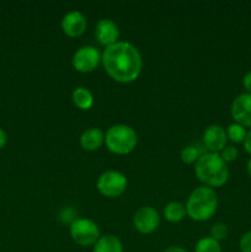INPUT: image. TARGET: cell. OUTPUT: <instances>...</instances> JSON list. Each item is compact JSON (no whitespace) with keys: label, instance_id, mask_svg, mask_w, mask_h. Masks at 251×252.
<instances>
[{"label":"cell","instance_id":"obj_21","mask_svg":"<svg viewBox=\"0 0 251 252\" xmlns=\"http://www.w3.org/2000/svg\"><path fill=\"white\" fill-rule=\"evenodd\" d=\"M219 155H220V158L226 162V164H229V162H234L238 159L239 150L236 149L235 147H233V145H226V147L219 153Z\"/></svg>","mask_w":251,"mask_h":252},{"label":"cell","instance_id":"obj_15","mask_svg":"<svg viewBox=\"0 0 251 252\" xmlns=\"http://www.w3.org/2000/svg\"><path fill=\"white\" fill-rule=\"evenodd\" d=\"M71 100L74 105L83 111H88L93 107L94 105V96L89 89L79 86L71 94Z\"/></svg>","mask_w":251,"mask_h":252},{"label":"cell","instance_id":"obj_2","mask_svg":"<svg viewBox=\"0 0 251 252\" xmlns=\"http://www.w3.org/2000/svg\"><path fill=\"white\" fill-rule=\"evenodd\" d=\"M194 174L203 186L217 189L228 182V164L217 153H206L201 155L194 164Z\"/></svg>","mask_w":251,"mask_h":252},{"label":"cell","instance_id":"obj_20","mask_svg":"<svg viewBox=\"0 0 251 252\" xmlns=\"http://www.w3.org/2000/svg\"><path fill=\"white\" fill-rule=\"evenodd\" d=\"M209 236L212 239H214V240L218 241V243L224 240L228 236V226L224 223H216L211 228V235Z\"/></svg>","mask_w":251,"mask_h":252},{"label":"cell","instance_id":"obj_3","mask_svg":"<svg viewBox=\"0 0 251 252\" xmlns=\"http://www.w3.org/2000/svg\"><path fill=\"white\" fill-rule=\"evenodd\" d=\"M187 217L194 221L209 220L218 208V197L211 187L201 186L194 189L186 202Z\"/></svg>","mask_w":251,"mask_h":252},{"label":"cell","instance_id":"obj_7","mask_svg":"<svg viewBox=\"0 0 251 252\" xmlns=\"http://www.w3.org/2000/svg\"><path fill=\"white\" fill-rule=\"evenodd\" d=\"M102 56L94 46H83L74 53L71 58V65L79 73H91L101 63Z\"/></svg>","mask_w":251,"mask_h":252},{"label":"cell","instance_id":"obj_19","mask_svg":"<svg viewBox=\"0 0 251 252\" xmlns=\"http://www.w3.org/2000/svg\"><path fill=\"white\" fill-rule=\"evenodd\" d=\"M199 157H201V155H199L198 149H197L196 147H192V145H189V147H186L185 149H182L181 155H180V158H181V161L186 165L196 164L197 160L199 159Z\"/></svg>","mask_w":251,"mask_h":252},{"label":"cell","instance_id":"obj_5","mask_svg":"<svg viewBox=\"0 0 251 252\" xmlns=\"http://www.w3.org/2000/svg\"><path fill=\"white\" fill-rule=\"evenodd\" d=\"M96 187L102 196L107 198H117L122 196L127 189V177L120 171L108 170L100 175Z\"/></svg>","mask_w":251,"mask_h":252},{"label":"cell","instance_id":"obj_18","mask_svg":"<svg viewBox=\"0 0 251 252\" xmlns=\"http://www.w3.org/2000/svg\"><path fill=\"white\" fill-rule=\"evenodd\" d=\"M194 252H221V246L218 241L207 236L197 241Z\"/></svg>","mask_w":251,"mask_h":252},{"label":"cell","instance_id":"obj_22","mask_svg":"<svg viewBox=\"0 0 251 252\" xmlns=\"http://www.w3.org/2000/svg\"><path fill=\"white\" fill-rule=\"evenodd\" d=\"M59 218H61V220L63 223L68 224H73L78 219L76 218V212L73 208H70V207H65V208L62 209L61 214H59Z\"/></svg>","mask_w":251,"mask_h":252},{"label":"cell","instance_id":"obj_28","mask_svg":"<svg viewBox=\"0 0 251 252\" xmlns=\"http://www.w3.org/2000/svg\"><path fill=\"white\" fill-rule=\"evenodd\" d=\"M246 170H248V174H249V176L251 177V158H250V159H249L248 164H246Z\"/></svg>","mask_w":251,"mask_h":252},{"label":"cell","instance_id":"obj_6","mask_svg":"<svg viewBox=\"0 0 251 252\" xmlns=\"http://www.w3.org/2000/svg\"><path fill=\"white\" fill-rule=\"evenodd\" d=\"M70 236L80 246H94L101 238L100 229L95 221L86 218H78L69 226Z\"/></svg>","mask_w":251,"mask_h":252},{"label":"cell","instance_id":"obj_14","mask_svg":"<svg viewBox=\"0 0 251 252\" xmlns=\"http://www.w3.org/2000/svg\"><path fill=\"white\" fill-rule=\"evenodd\" d=\"M93 252H123V245L115 235H103L94 245Z\"/></svg>","mask_w":251,"mask_h":252},{"label":"cell","instance_id":"obj_16","mask_svg":"<svg viewBox=\"0 0 251 252\" xmlns=\"http://www.w3.org/2000/svg\"><path fill=\"white\" fill-rule=\"evenodd\" d=\"M187 216L186 206L181 202H170L164 208V217L170 223H180Z\"/></svg>","mask_w":251,"mask_h":252},{"label":"cell","instance_id":"obj_13","mask_svg":"<svg viewBox=\"0 0 251 252\" xmlns=\"http://www.w3.org/2000/svg\"><path fill=\"white\" fill-rule=\"evenodd\" d=\"M105 143V133L100 128H89L80 135V145L86 152H95Z\"/></svg>","mask_w":251,"mask_h":252},{"label":"cell","instance_id":"obj_10","mask_svg":"<svg viewBox=\"0 0 251 252\" xmlns=\"http://www.w3.org/2000/svg\"><path fill=\"white\" fill-rule=\"evenodd\" d=\"M61 27L64 34L70 38H76L86 31L88 22H86V17L80 11L75 10V11H70L64 15Z\"/></svg>","mask_w":251,"mask_h":252},{"label":"cell","instance_id":"obj_27","mask_svg":"<svg viewBox=\"0 0 251 252\" xmlns=\"http://www.w3.org/2000/svg\"><path fill=\"white\" fill-rule=\"evenodd\" d=\"M162 252H187V250L181 248V246H170V248L165 249Z\"/></svg>","mask_w":251,"mask_h":252},{"label":"cell","instance_id":"obj_9","mask_svg":"<svg viewBox=\"0 0 251 252\" xmlns=\"http://www.w3.org/2000/svg\"><path fill=\"white\" fill-rule=\"evenodd\" d=\"M231 117L235 123L251 129V94H240L231 103Z\"/></svg>","mask_w":251,"mask_h":252},{"label":"cell","instance_id":"obj_11","mask_svg":"<svg viewBox=\"0 0 251 252\" xmlns=\"http://www.w3.org/2000/svg\"><path fill=\"white\" fill-rule=\"evenodd\" d=\"M203 143L207 149L209 150V153L219 154L226 147V143H228L225 129L219 125H211L204 130Z\"/></svg>","mask_w":251,"mask_h":252},{"label":"cell","instance_id":"obj_12","mask_svg":"<svg viewBox=\"0 0 251 252\" xmlns=\"http://www.w3.org/2000/svg\"><path fill=\"white\" fill-rule=\"evenodd\" d=\"M95 37L101 46H105L107 48L118 42L120 30L112 20L101 19L95 27Z\"/></svg>","mask_w":251,"mask_h":252},{"label":"cell","instance_id":"obj_25","mask_svg":"<svg viewBox=\"0 0 251 252\" xmlns=\"http://www.w3.org/2000/svg\"><path fill=\"white\" fill-rule=\"evenodd\" d=\"M244 148H245V152L251 155V129L248 130V134L244 140Z\"/></svg>","mask_w":251,"mask_h":252},{"label":"cell","instance_id":"obj_8","mask_svg":"<svg viewBox=\"0 0 251 252\" xmlns=\"http://www.w3.org/2000/svg\"><path fill=\"white\" fill-rule=\"evenodd\" d=\"M159 213L153 207H140L133 216V225L140 234H152L159 228Z\"/></svg>","mask_w":251,"mask_h":252},{"label":"cell","instance_id":"obj_23","mask_svg":"<svg viewBox=\"0 0 251 252\" xmlns=\"http://www.w3.org/2000/svg\"><path fill=\"white\" fill-rule=\"evenodd\" d=\"M239 246L241 252H251V231H248L241 236Z\"/></svg>","mask_w":251,"mask_h":252},{"label":"cell","instance_id":"obj_26","mask_svg":"<svg viewBox=\"0 0 251 252\" xmlns=\"http://www.w3.org/2000/svg\"><path fill=\"white\" fill-rule=\"evenodd\" d=\"M6 143H7L6 132H5V130L0 127V150L4 149L5 145H6Z\"/></svg>","mask_w":251,"mask_h":252},{"label":"cell","instance_id":"obj_24","mask_svg":"<svg viewBox=\"0 0 251 252\" xmlns=\"http://www.w3.org/2000/svg\"><path fill=\"white\" fill-rule=\"evenodd\" d=\"M243 86L246 90V93L251 94V70L244 75L243 78Z\"/></svg>","mask_w":251,"mask_h":252},{"label":"cell","instance_id":"obj_17","mask_svg":"<svg viewBox=\"0 0 251 252\" xmlns=\"http://www.w3.org/2000/svg\"><path fill=\"white\" fill-rule=\"evenodd\" d=\"M225 132H226V137H228V139L233 143H244V140H245L246 138V134H248L246 128L235 122L229 125L228 128L225 129Z\"/></svg>","mask_w":251,"mask_h":252},{"label":"cell","instance_id":"obj_4","mask_svg":"<svg viewBox=\"0 0 251 252\" xmlns=\"http://www.w3.org/2000/svg\"><path fill=\"white\" fill-rule=\"evenodd\" d=\"M105 144L113 154L127 155L137 147L138 135L129 126L115 125L106 130Z\"/></svg>","mask_w":251,"mask_h":252},{"label":"cell","instance_id":"obj_1","mask_svg":"<svg viewBox=\"0 0 251 252\" xmlns=\"http://www.w3.org/2000/svg\"><path fill=\"white\" fill-rule=\"evenodd\" d=\"M106 73L111 79L121 84H129L137 80L142 73V54L129 42H120L107 47L101 59Z\"/></svg>","mask_w":251,"mask_h":252}]
</instances>
